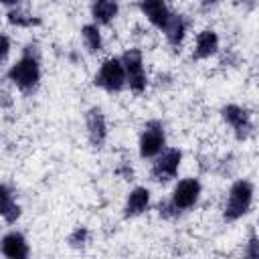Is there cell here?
Instances as JSON below:
<instances>
[{
    "label": "cell",
    "instance_id": "cell-2",
    "mask_svg": "<svg viewBox=\"0 0 259 259\" xmlns=\"http://www.w3.org/2000/svg\"><path fill=\"white\" fill-rule=\"evenodd\" d=\"M251 202H253V184L249 180H237V182H233V186L229 188L225 210H223L225 221H229V223L239 221L243 214L249 212Z\"/></svg>",
    "mask_w": 259,
    "mask_h": 259
},
{
    "label": "cell",
    "instance_id": "cell-15",
    "mask_svg": "<svg viewBox=\"0 0 259 259\" xmlns=\"http://www.w3.org/2000/svg\"><path fill=\"white\" fill-rule=\"evenodd\" d=\"M119 12L117 0H93L91 4V16L95 24H109Z\"/></svg>",
    "mask_w": 259,
    "mask_h": 259
},
{
    "label": "cell",
    "instance_id": "cell-11",
    "mask_svg": "<svg viewBox=\"0 0 259 259\" xmlns=\"http://www.w3.org/2000/svg\"><path fill=\"white\" fill-rule=\"evenodd\" d=\"M140 10L160 30L166 28V24L172 16V12H170V8L166 6L164 0H140Z\"/></svg>",
    "mask_w": 259,
    "mask_h": 259
},
{
    "label": "cell",
    "instance_id": "cell-14",
    "mask_svg": "<svg viewBox=\"0 0 259 259\" xmlns=\"http://www.w3.org/2000/svg\"><path fill=\"white\" fill-rule=\"evenodd\" d=\"M219 51V34L214 30H202L196 34L192 59H208Z\"/></svg>",
    "mask_w": 259,
    "mask_h": 259
},
{
    "label": "cell",
    "instance_id": "cell-3",
    "mask_svg": "<svg viewBox=\"0 0 259 259\" xmlns=\"http://www.w3.org/2000/svg\"><path fill=\"white\" fill-rule=\"evenodd\" d=\"M95 85L105 89L107 93H119L127 85L125 69H123L121 59L113 57V59L103 61V65L99 67V71L95 75Z\"/></svg>",
    "mask_w": 259,
    "mask_h": 259
},
{
    "label": "cell",
    "instance_id": "cell-16",
    "mask_svg": "<svg viewBox=\"0 0 259 259\" xmlns=\"http://www.w3.org/2000/svg\"><path fill=\"white\" fill-rule=\"evenodd\" d=\"M186 30H188V20L182 14H172L168 24H166V28H164V34H166V40L172 47H180L182 40H184Z\"/></svg>",
    "mask_w": 259,
    "mask_h": 259
},
{
    "label": "cell",
    "instance_id": "cell-22",
    "mask_svg": "<svg viewBox=\"0 0 259 259\" xmlns=\"http://www.w3.org/2000/svg\"><path fill=\"white\" fill-rule=\"evenodd\" d=\"M8 55H10V38L6 34H2V61L4 63L8 61Z\"/></svg>",
    "mask_w": 259,
    "mask_h": 259
},
{
    "label": "cell",
    "instance_id": "cell-20",
    "mask_svg": "<svg viewBox=\"0 0 259 259\" xmlns=\"http://www.w3.org/2000/svg\"><path fill=\"white\" fill-rule=\"evenodd\" d=\"M158 212H160L162 219H174V217L180 214V210L172 204V200H162V202L158 204Z\"/></svg>",
    "mask_w": 259,
    "mask_h": 259
},
{
    "label": "cell",
    "instance_id": "cell-18",
    "mask_svg": "<svg viewBox=\"0 0 259 259\" xmlns=\"http://www.w3.org/2000/svg\"><path fill=\"white\" fill-rule=\"evenodd\" d=\"M6 20H8L10 24H14V26H22V28H28V26H36V24H40V18L30 16V14H26V12L18 10L16 6H14V8H10V10L6 12Z\"/></svg>",
    "mask_w": 259,
    "mask_h": 259
},
{
    "label": "cell",
    "instance_id": "cell-5",
    "mask_svg": "<svg viewBox=\"0 0 259 259\" xmlns=\"http://www.w3.org/2000/svg\"><path fill=\"white\" fill-rule=\"evenodd\" d=\"M140 156L142 158H156L160 152L166 150V132L162 121L152 119L144 125L140 134Z\"/></svg>",
    "mask_w": 259,
    "mask_h": 259
},
{
    "label": "cell",
    "instance_id": "cell-4",
    "mask_svg": "<svg viewBox=\"0 0 259 259\" xmlns=\"http://www.w3.org/2000/svg\"><path fill=\"white\" fill-rule=\"evenodd\" d=\"M121 63L125 69V79H127V87L130 91H134L136 95L144 93L148 87V77L144 71V59L142 53L138 49H130L121 55Z\"/></svg>",
    "mask_w": 259,
    "mask_h": 259
},
{
    "label": "cell",
    "instance_id": "cell-10",
    "mask_svg": "<svg viewBox=\"0 0 259 259\" xmlns=\"http://www.w3.org/2000/svg\"><path fill=\"white\" fill-rule=\"evenodd\" d=\"M0 253L6 259H26L30 255V247L20 231H8L0 241Z\"/></svg>",
    "mask_w": 259,
    "mask_h": 259
},
{
    "label": "cell",
    "instance_id": "cell-24",
    "mask_svg": "<svg viewBox=\"0 0 259 259\" xmlns=\"http://www.w3.org/2000/svg\"><path fill=\"white\" fill-rule=\"evenodd\" d=\"M202 2V6H212V4H217L219 0H200Z\"/></svg>",
    "mask_w": 259,
    "mask_h": 259
},
{
    "label": "cell",
    "instance_id": "cell-12",
    "mask_svg": "<svg viewBox=\"0 0 259 259\" xmlns=\"http://www.w3.org/2000/svg\"><path fill=\"white\" fill-rule=\"evenodd\" d=\"M150 206V190L144 188V186H136L127 198H125V206H123V214L127 219H134V217H140L142 212H146Z\"/></svg>",
    "mask_w": 259,
    "mask_h": 259
},
{
    "label": "cell",
    "instance_id": "cell-21",
    "mask_svg": "<svg viewBox=\"0 0 259 259\" xmlns=\"http://www.w3.org/2000/svg\"><path fill=\"white\" fill-rule=\"evenodd\" d=\"M245 255L247 257H259V237L257 235H251L249 241H247V247H245Z\"/></svg>",
    "mask_w": 259,
    "mask_h": 259
},
{
    "label": "cell",
    "instance_id": "cell-19",
    "mask_svg": "<svg viewBox=\"0 0 259 259\" xmlns=\"http://www.w3.org/2000/svg\"><path fill=\"white\" fill-rule=\"evenodd\" d=\"M67 241H69V245H71V247L81 249V247H85V245H87V241H89V231H87L85 227H75Z\"/></svg>",
    "mask_w": 259,
    "mask_h": 259
},
{
    "label": "cell",
    "instance_id": "cell-8",
    "mask_svg": "<svg viewBox=\"0 0 259 259\" xmlns=\"http://www.w3.org/2000/svg\"><path fill=\"white\" fill-rule=\"evenodd\" d=\"M221 115H223V119L233 127L237 140H247V138L251 136L253 123H251V115H249L247 109H243L241 105L229 103V105H225V107L221 109Z\"/></svg>",
    "mask_w": 259,
    "mask_h": 259
},
{
    "label": "cell",
    "instance_id": "cell-17",
    "mask_svg": "<svg viewBox=\"0 0 259 259\" xmlns=\"http://www.w3.org/2000/svg\"><path fill=\"white\" fill-rule=\"evenodd\" d=\"M81 38H83V45L89 53H99L103 49V38H101V32H99V24H85L81 28Z\"/></svg>",
    "mask_w": 259,
    "mask_h": 259
},
{
    "label": "cell",
    "instance_id": "cell-1",
    "mask_svg": "<svg viewBox=\"0 0 259 259\" xmlns=\"http://www.w3.org/2000/svg\"><path fill=\"white\" fill-rule=\"evenodd\" d=\"M8 81L22 93H34L40 83V53L36 45H26L20 59L8 69Z\"/></svg>",
    "mask_w": 259,
    "mask_h": 259
},
{
    "label": "cell",
    "instance_id": "cell-13",
    "mask_svg": "<svg viewBox=\"0 0 259 259\" xmlns=\"http://www.w3.org/2000/svg\"><path fill=\"white\" fill-rule=\"evenodd\" d=\"M0 198H2V210L0 212H2L4 223H8V225L16 223L20 219V214H22V208L16 202V194L12 192V188L8 184L0 186Z\"/></svg>",
    "mask_w": 259,
    "mask_h": 259
},
{
    "label": "cell",
    "instance_id": "cell-7",
    "mask_svg": "<svg viewBox=\"0 0 259 259\" xmlns=\"http://www.w3.org/2000/svg\"><path fill=\"white\" fill-rule=\"evenodd\" d=\"M200 190H202V186H200V182H198L196 178H182V180L174 186L170 200H172V204L182 212V210L192 208V206L198 202Z\"/></svg>",
    "mask_w": 259,
    "mask_h": 259
},
{
    "label": "cell",
    "instance_id": "cell-9",
    "mask_svg": "<svg viewBox=\"0 0 259 259\" xmlns=\"http://www.w3.org/2000/svg\"><path fill=\"white\" fill-rule=\"evenodd\" d=\"M85 125H87V138L93 148H101L107 140V121L99 107H91L85 113Z\"/></svg>",
    "mask_w": 259,
    "mask_h": 259
},
{
    "label": "cell",
    "instance_id": "cell-6",
    "mask_svg": "<svg viewBox=\"0 0 259 259\" xmlns=\"http://www.w3.org/2000/svg\"><path fill=\"white\" fill-rule=\"evenodd\" d=\"M182 162V152L178 148H166L156 156V162L152 164V178L156 182H168L176 176Z\"/></svg>",
    "mask_w": 259,
    "mask_h": 259
},
{
    "label": "cell",
    "instance_id": "cell-23",
    "mask_svg": "<svg viewBox=\"0 0 259 259\" xmlns=\"http://www.w3.org/2000/svg\"><path fill=\"white\" fill-rule=\"evenodd\" d=\"M0 2H2L4 6H8V8H14V6H16L20 0H0Z\"/></svg>",
    "mask_w": 259,
    "mask_h": 259
}]
</instances>
